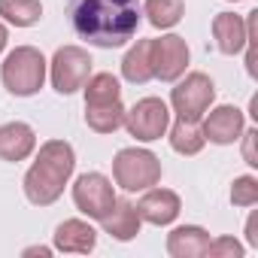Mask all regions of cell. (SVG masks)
Wrapping results in <instances>:
<instances>
[{
  "label": "cell",
  "instance_id": "1",
  "mask_svg": "<svg viewBox=\"0 0 258 258\" xmlns=\"http://www.w3.org/2000/svg\"><path fill=\"white\" fill-rule=\"evenodd\" d=\"M67 16L79 40L97 49H118L134 40L143 7L140 0H67Z\"/></svg>",
  "mask_w": 258,
  "mask_h": 258
},
{
  "label": "cell",
  "instance_id": "2",
  "mask_svg": "<svg viewBox=\"0 0 258 258\" xmlns=\"http://www.w3.org/2000/svg\"><path fill=\"white\" fill-rule=\"evenodd\" d=\"M76 167V152L67 140H49L40 146L37 161L25 173V195L34 207H49L64 195Z\"/></svg>",
  "mask_w": 258,
  "mask_h": 258
},
{
  "label": "cell",
  "instance_id": "3",
  "mask_svg": "<svg viewBox=\"0 0 258 258\" xmlns=\"http://www.w3.org/2000/svg\"><path fill=\"white\" fill-rule=\"evenodd\" d=\"M85 88V121L97 134H115L124 121V103H121V85L112 73H94L88 76Z\"/></svg>",
  "mask_w": 258,
  "mask_h": 258
},
{
  "label": "cell",
  "instance_id": "4",
  "mask_svg": "<svg viewBox=\"0 0 258 258\" xmlns=\"http://www.w3.org/2000/svg\"><path fill=\"white\" fill-rule=\"evenodd\" d=\"M46 70L49 61L43 58L40 49L34 46H16L7 58L4 67H0V79H4V88L16 97H31L43 88L46 82Z\"/></svg>",
  "mask_w": 258,
  "mask_h": 258
},
{
  "label": "cell",
  "instance_id": "5",
  "mask_svg": "<svg viewBox=\"0 0 258 258\" xmlns=\"http://www.w3.org/2000/svg\"><path fill=\"white\" fill-rule=\"evenodd\" d=\"M112 179L124 191H146L161 182V161L149 149L127 146L112 158Z\"/></svg>",
  "mask_w": 258,
  "mask_h": 258
},
{
  "label": "cell",
  "instance_id": "6",
  "mask_svg": "<svg viewBox=\"0 0 258 258\" xmlns=\"http://www.w3.org/2000/svg\"><path fill=\"white\" fill-rule=\"evenodd\" d=\"M213 100H216V85L207 73H188L170 91V106L182 121H201L204 112L213 106Z\"/></svg>",
  "mask_w": 258,
  "mask_h": 258
},
{
  "label": "cell",
  "instance_id": "7",
  "mask_svg": "<svg viewBox=\"0 0 258 258\" xmlns=\"http://www.w3.org/2000/svg\"><path fill=\"white\" fill-rule=\"evenodd\" d=\"M127 134L137 137L140 143H152V140H161L170 127V109L161 97H143L137 100L131 109H124V121Z\"/></svg>",
  "mask_w": 258,
  "mask_h": 258
},
{
  "label": "cell",
  "instance_id": "8",
  "mask_svg": "<svg viewBox=\"0 0 258 258\" xmlns=\"http://www.w3.org/2000/svg\"><path fill=\"white\" fill-rule=\"evenodd\" d=\"M91 55L79 46H61L52 61H49V76H52V88L58 94H73L79 91L88 76H91Z\"/></svg>",
  "mask_w": 258,
  "mask_h": 258
},
{
  "label": "cell",
  "instance_id": "9",
  "mask_svg": "<svg viewBox=\"0 0 258 258\" xmlns=\"http://www.w3.org/2000/svg\"><path fill=\"white\" fill-rule=\"evenodd\" d=\"M73 204L88 219H106L115 204V188L103 173H82L73 182Z\"/></svg>",
  "mask_w": 258,
  "mask_h": 258
},
{
  "label": "cell",
  "instance_id": "10",
  "mask_svg": "<svg viewBox=\"0 0 258 258\" xmlns=\"http://www.w3.org/2000/svg\"><path fill=\"white\" fill-rule=\"evenodd\" d=\"M188 46L182 37L176 34H164L158 40H152V49H149V61H152V79H161V82H176L185 67H188Z\"/></svg>",
  "mask_w": 258,
  "mask_h": 258
},
{
  "label": "cell",
  "instance_id": "11",
  "mask_svg": "<svg viewBox=\"0 0 258 258\" xmlns=\"http://www.w3.org/2000/svg\"><path fill=\"white\" fill-rule=\"evenodd\" d=\"M204 140L216 143V146H231L240 140V134L246 131V118H243V109L231 106V103H222L210 112H204Z\"/></svg>",
  "mask_w": 258,
  "mask_h": 258
},
{
  "label": "cell",
  "instance_id": "12",
  "mask_svg": "<svg viewBox=\"0 0 258 258\" xmlns=\"http://www.w3.org/2000/svg\"><path fill=\"white\" fill-rule=\"evenodd\" d=\"M179 210H182V201H179V195L170 191V188H146V195L137 201L140 219L149 222V225H158V228L176 222Z\"/></svg>",
  "mask_w": 258,
  "mask_h": 258
},
{
  "label": "cell",
  "instance_id": "13",
  "mask_svg": "<svg viewBox=\"0 0 258 258\" xmlns=\"http://www.w3.org/2000/svg\"><path fill=\"white\" fill-rule=\"evenodd\" d=\"M213 40L222 55H240L249 43V28L246 19L237 13H219L213 19Z\"/></svg>",
  "mask_w": 258,
  "mask_h": 258
},
{
  "label": "cell",
  "instance_id": "14",
  "mask_svg": "<svg viewBox=\"0 0 258 258\" xmlns=\"http://www.w3.org/2000/svg\"><path fill=\"white\" fill-rule=\"evenodd\" d=\"M37 149V134L25 121H7L0 127V158L4 161H25Z\"/></svg>",
  "mask_w": 258,
  "mask_h": 258
},
{
  "label": "cell",
  "instance_id": "15",
  "mask_svg": "<svg viewBox=\"0 0 258 258\" xmlns=\"http://www.w3.org/2000/svg\"><path fill=\"white\" fill-rule=\"evenodd\" d=\"M94 246H97V231L82 219H67L55 228V249L58 252L88 255Z\"/></svg>",
  "mask_w": 258,
  "mask_h": 258
},
{
  "label": "cell",
  "instance_id": "16",
  "mask_svg": "<svg viewBox=\"0 0 258 258\" xmlns=\"http://www.w3.org/2000/svg\"><path fill=\"white\" fill-rule=\"evenodd\" d=\"M100 222H103V231H106L109 237L121 240V243L134 240V237L140 234V225H143V219H140V213H137V204L124 201V198H115L109 216L100 219Z\"/></svg>",
  "mask_w": 258,
  "mask_h": 258
},
{
  "label": "cell",
  "instance_id": "17",
  "mask_svg": "<svg viewBox=\"0 0 258 258\" xmlns=\"http://www.w3.org/2000/svg\"><path fill=\"white\" fill-rule=\"evenodd\" d=\"M210 246V234L201 225H179L167 234V252L173 258H204Z\"/></svg>",
  "mask_w": 258,
  "mask_h": 258
},
{
  "label": "cell",
  "instance_id": "18",
  "mask_svg": "<svg viewBox=\"0 0 258 258\" xmlns=\"http://www.w3.org/2000/svg\"><path fill=\"white\" fill-rule=\"evenodd\" d=\"M149 49L152 40H137L131 49H127L124 61H121V76L134 85H146L152 79V61H149Z\"/></svg>",
  "mask_w": 258,
  "mask_h": 258
},
{
  "label": "cell",
  "instance_id": "19",
  "mask_svg": "<svg viewBox=\"0 0 258 258\" xmlns=\"http://www.w3.org/2000/svg\"><path fill=\"white\" fill-rule=\"evenodd\" d=\"M143 13L149 19L152 28L158 31H167V28H176L185 16V4L182 0H146L143 4Z\"/></svg>",
  "mask_w": 258,
  "mask_h": 258
},
{
  "label": "cell",
  "instance_id": "20",
  "mask_svg": "<svg viewBox=\"0 0 258 258\" xmlns=\"http://www.w3.org/2000/svg\"><path fill=\"white\" fill-rule=\"evenodd\" d=\"M167 131H170V146H173V152H179V155H198V152L207 146L204 131H201L198 121H182V118H176V124L167 127Z\"/></svg>",
  "mask_w": 258,
  "mask_h": 258
},
{
  "label": "cell",
  "instance_id": "21",
  "mask_svg": "<svg viewBox=\"0 0 258 258\" xmlns=\"http://www.w3.org/2000/svg\"><path fill=\"white\" fill-rule=\"evenodd\" d=\"M0 19L16 28H31L43 19V4L40 0H0Z\"/></svg>",
  "mask_w": 258,
  "mask_h": 258
},
{
  "label": "cell",
  "instance_id": "22",
  "mask_svg": "<svg viewBox=\"0 0 258 258\" xmlns=\"http://www.w3.org/2000/svg\"><path fill=\"white\" fill-rule=\"evenodd\" d=\"M231 204L234 207H255L258 204V179L255 176H237L231 185Z\"/></svg>",
  "mask_w": 258,
  "mask_h": 258
},
{
  "label": "cell",
  "instance_id": "23",
  "mask_svg": "<svg viewBox=\"0 0 258 258\" xmlns=\"http://www.w3.org/2000/svg\"><path fill=\"white\" fill-rule=\"evenodd\" d=\"M243 243L234 240V237H210V246H207V255L210 258H243Z\"/></svg>",
  "mask_w": 258,
  "mask_h": 258
},
{
  "label": "cell",
  "instance_id": "24",
  "mask_svg": "<svg viewBox=\"0 0 258 258\" xmlns=\"http://www.w3.org/2000/svg\"><path fill=\"white\" fill-rule=\"evenodd\" d=\"M255 137H258L255 127H252V131H243V134H240V140H243V158H246L249 167H258V158H255Z\"/></svg>",
  "mask_w": 258,
  "mask_h": 258
},
{
  "label": "cell",
  "instance_id": "25",
  "mask_svg": "<svg viewBox=\"0 0 258 258\" xmlns=\"http://www.w3.org/2000/svg\"><path fill=\"white\" fill-rule=\"evenodd\" d=\"M246 243L258 249V213H252L249 222H246Z\"/></svg>",
  "mask_w": 258,
  "mask_h": 258
},
{
  "label": "cell",
  "instance_id": "26",
  "mask_svg": "<svg viewBox=\"0 0 258 258\" xmlns=\"http://www.w3.org/2000/svg\"><path fill=\"white\" fill-rule=\"evenodd\" d=\"M25 255H52V249L49 246H31V249H25Z\"/></svg>",
  "mask_w": 258,
  "mask_h": 258
},
{
  "label": "cell",
  "instance_id": "27",
  "mask_svg": "<svg viewBox=\"0 0 258 258\" xmlns=\"http://www.w3.org/2000/svg\"><path fill=\"white\" fill-rule=\"evenodd\" d=\"M7 40H10V34H7V28H4V25H0V52L7 49Z\"/></svg>",
  "mask_w": 258,
  "mask_h": 258
},
{
  "label": "cell",
  "instance_id": "28",
  "mask_svg": "<svg viewBox=\"0 0 258 258\" xmlns=\"http://www.w3.org/2000/svg\"><path fill=\"white\" fill-rule=\"evenodd\" d=\"M228 4H240V0H228Z\"/></svg>",
  "mask_w": 258,
  "mask_h": 258
}]
</instances>
